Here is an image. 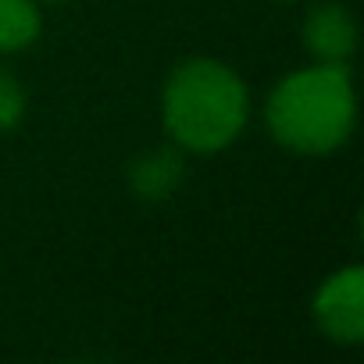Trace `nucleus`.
<instances>
[{"label": "nucleus", "mask_w": 364, "mask_h": 364, "mask_svg": "<svg viewBox=\"0 0 364 364\" xmlns=\"http://www.w3.org/2000/svg\"><path fill=\"white\" fill-rule=\"evenodd\" d=\"M129 182L143 200H164L182 182V157L175 150H150L129 168Z\"/></svg>", "instance_id": "39448f33"}, {"label": "nucleus", "mask_w": 364, "mask_h": 364, "mask_svg": "<svg viewBox=\"0 0 364 364\" xmlns=\"http://www.w3.org/2000/svg\"><path fill=\"white\" fill-rule=\"evenodd\" d=\"M314 318L336 343L364 339V272L357 264L328 275L314 293Z\"/></svg>", "instance_id": "7ed1b4c3"}, {"label": "nucleus", "mask_w": 364, "mask_h": 364, "mask_svg": "<svg viewBox=\"0 0 364 364\" xmlns=\"http://www.w3.org/2000/svg\"><path fill=\"white\" fill-rule=\"evenodd\" d=\"M304 43L321 65H346L357 47L353 15L343 4H318L304 22Z\"/></svg>", "instance_id": "20e7f679"}, {"label": "nucleus", "mask_w": 364, "mask_h": 364, "mask_svg": "<svg viewBox=\"0 0 364 364\" xmlns=\"http://www.w3.org/2000/svg\"><path fill=\"white\" fill-rule=\"evenodd\" d=\"M250 97L243 79L211 58L178 65L164 86V125L178 146L215 154L229 146L247 125Z\"/></svg>", "instance_id": "f257e3e1"}, {"label": "nucleus", "mask_w": 364, "mask_h": 364, "mask_svg": "<svg viewBox=\"0 0 364 364\" xmlns=\"http://www.w3.org/2000/svg\"><path fill=\"white\" fill-rule=\"evenodd\" d=\"M22 114H26V93L8 68H0V132L15 129Z\"/></svg>", "instance_id": "0eeeda50"}, {"label": "nucleus", "mask_w": 364, "mask_h": 364, "mask_svg": "<svg viewBox=\"0 0 364 364\" xmlns=\"http://www.w3.org/2000/svg\"><path fill=\"white\" fill-rule=\"evenodd\" d=\"M40 36V11L33 0H0V50H26Z\"/></svg>", "instance_id": "423d86ee"}, {"label": "nucleus", "mask_w": 364, "mask_h": 364, "mask_svg": "<svg viewBox=\"0 0 364 364\" xmlns=\"http://www.w3.org/2000/svg\"><path fill=\"white\" fill-rule=\"evenodd\" d=\"M272 136L296 154H328L346 143L357 107L346 65H311L286 75L268 97Z\"/></svg>", "instance_id": "f03ea898"}]
</instances>
